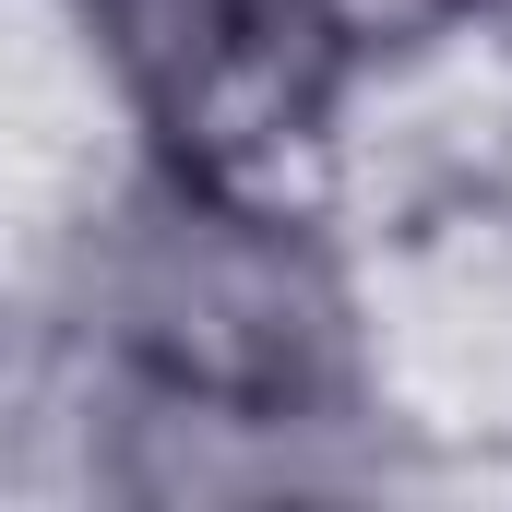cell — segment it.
I'll return each mask as SVG.
<instances>
[{"label":"cell","mask_w":512,"mask_h":512,"mask_svg":"<svg viewBox=\"0 0 512 512\" xmlns=\"http://www.w3.org/2000/svg\"><path fill=\"white\" fill-rule=\"evenodd\" d=\"M60 322L72 358L131 393L274 429H370L346 239L310 215L191 191L143 155L60 227Z\"/></svg>","instance_id":"1"},{"label":"cell","mask_w":512,"mask_h":512,"mask_svg":"<svg viewBox=\"0 0 512 512\" xmlns=\"http://www.w3.org/2000/svg\"><path fill=\"white\" fill-rule=\"evenodd\" d=\"M131 155L262 215H346L358 60L310 0H72Z\"/></svg>","instance_id":"2"},{"label":"cell","mask_w":512,"mask_h":512,"mask_svg":"<svg viewBox=\"0 0 512 512\" xmlns=\"http://www.w3.org/2000/svg\"><path fill=\"white\" fill-rule=\"evenodd\" d=\"M310 12L346 36V60H358V72H382V60H417V48L465 36V12H477V0H310Z\"/></svg>","instance_id":"3"},{"label":"cell","mask_w":512,"mask_h":512,"mask_svg":"<svg viewBox=\"0 0 512 512\" xmlns=\"http://www.w3.org/2000/svg\"><path fill=\"white\" fill-rule=\"evenodd\" d=\"M60 417H72V358L0 322V477H12V453H24L36 429H60Z\"/></svg>","instance_id":"4"}]
</instances>
